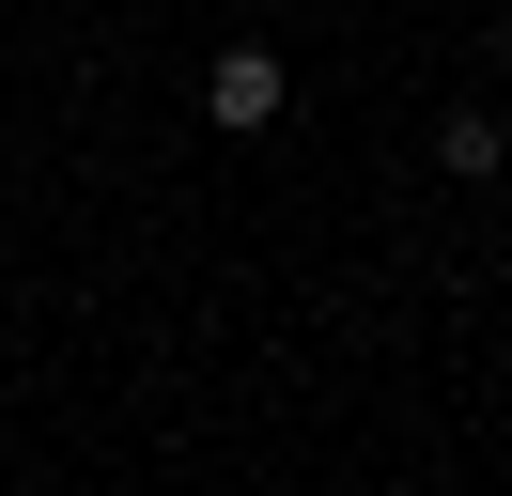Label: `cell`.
I'll use <instances>...</instances> for the list:
<instances>
[{"instance_id":"6da1fadb","label":"cell","mask_w":512,"mask_h":496,"mask_svg":"<svg viewBox=\"0 0 512 496\" xmlns=\"http://www.w3.org/2000/svg\"><path fill=\"white\" fill-rule=\"evenodd\" d=\"M280 109H295V62L280 47H218L202 62V124H218V140H264Z\"/></svg>"},{"instance_id":"3957f363","label":"cell","mask_w":512,"mask_h":496,"mask_svg":"<svg viewBox=\"0 0 512 496\" xmlns=\"http://www.w3.org/2000/svg\"><path fill=\"white\" fill-rule=\"evenodd\" d=\"M497 62H512V0H497Z\"/></svg>"},{"instance_id":"7a4b0ae2","label":"cell","mask_w":512,"mask_h":496,"mask_svg":"<svg viewBox=\"0 0 512 496\" xmlns=\"http://www.w3.org/2000/svg\"><path fill=\"white\" fill-rule=\"evenodd\" d=\"M435 171H450V186H497V171H512V124H497V109H450V124H435Z\"/></svg>"}]
</instances>
